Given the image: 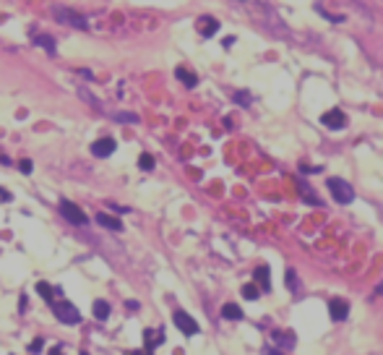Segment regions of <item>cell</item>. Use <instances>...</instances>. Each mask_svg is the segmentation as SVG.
Segmentation results:
<instances>
[{
  "label": "cell",
  "instance_id": "obj_5",
  "mask_svg": "<svg viewBox=\"0 0 383 355\" xmlns=\"http://www.w3.org/2000/svg\"><path fill=\"white\" fill-rule=\"evenodd\" d=\"M172 322H175V327L183 332V335H188V337L198 335V324H195V319H193V316H188L185 311H175V316H172Z\"/></svg>",
  "mask_w": 383,
  "mask_h": 355
},
{
  "label": "cell",
  "instance_id": "obj_11",
  "mask_svg": "<svg viewBox=\"0 0 383 355\" xmlns=\"http://www.w3.org/2000/svg\"><path fill=\"white\" fill-rule=\"evenodd\" d=\"M97 222H99L102 227H107V230H112V233H120V230H123V222L118 220V217H110V214H104V212L97 214Z\"/></svg>",
  "mask_w": 383,
  "mask_h": 355
},
{
  "label": "cell",
  "instance_id": "obj_10",
  "mask_svg": "<svg viewBox=\"0 0 383 355\" xmlns=\"http://www.w3.org/2000/svg\"><path fill=\"white\" fill-rule=\"evenodd\" d=\"M253 277H255V282L261 285V290H271V272H269V267H255V272H253Z\"/></svg>",
  "mask_w": 383,
  "mask_h": 355
},
{
  "label": "cell",
  "instance_id": "obj_21",
  "mask_svg": "<svg viewBox=\"0 0 383 355\" xmlns=\"http://www.w3.org/2000/svg\"><path fill=\"white\" fill-rule=\"evenodd\" d=\"M287 282H289V290H292L295 295L300 293V282H297V274H295V269H287Z\"/></svg>",
  "mask_w": 383,
  "mask_h": 355
},
{
  "label": "cell",
  "instance_id": "obj_28",
  "mask_svg": "<svg viewBox=\"0 0 383 355\" xmlns=\"http://www.w3.org/2000/svg\"><path fill=\"white\" fill-rule=\"evenodd\" d=\"M29 350H31V353H42V340L37 337V340L31 342V348H29Z\"/></svg>",
  "mask_w": 383,
  "mask_h": 355
},
{
  "label": "cell",
  "instance_id": "obj_7",
  "mask_svg": "<svg viewBox=\"0 0 383 355\" xmlns=\"http://www.w3.org/2000/svg\"><path fill=\"white\" fill-rule=\"evenodd\" d=\"M329 314L334 322H344L347 314H350V303L342 301V298H331V303H329Z\"/></svg>",
  "mask_w": 383,
  "mask_h": 355
},
{
  "label": "cell",
  "instance_id": "obj_25",
  "mask_svg": "<svg viewBox=\"0 0 383 355\" xmlns=\"http://www.w3.org/2000/svg\"><path fill=\"white\" fill-rule=\"evenodd\" d=\"M300 191H303V196H308L310 204H318V199L313 196V188H310V186H300Z\"/></svg>",
  "mask_w": 383,
  "mask_h": 355
},
{
  "label": "cell",
  "instance_id": "obj_13",
  "mask_svg": "<svg viewBox=\"0 0 383 355\" xmlns=\"http://www.w3.org/2000/svg\"><path fill=\"white\" fill-rule=\"evenodd\" d=\"M144 342H146V350H154L157 345L165 342V335H162L159 329H146L144 332Z\"/></svg>",
  "mask_w": 383,
  "mask_h": 355
},
{
  "label": "cell",
  "instance_id": "obj_12",
  "mask_svg": "<svg viewBox=\"0 0 383 355\" xmlns=\"http://www.w3.org/2000/svg\"><path fill=\"white\" fill-rule=\"evenodd\" d=\"M271 337H274V342H279V345H282V350H284V348H287V350L295 348V335H292V332H279V329H274Z\"/></svg>",
  "mask_w": 383,
  "mask_h": 355
},
{
  "label": "cell",
  "instance_id": "obj_14",
  "mask_svg": "<svg viewBox=\"0 0 383 355\" xmlns=\"http://www.w3.org/2000/svg\"><path fill=\"white\" fill-rule=\"evenodd\" d=\"M222 319H227V322H240V319H242V308L235 306V303L222 306Z\"/></svg>",
  "mask_w": 383,
  "mask_h": 355
},
{
  "label": "cell",
  "instance_id": "obj_15",
  "mask_svg": "<svg viewBox=\"0 0 383 355\" xmlns=\"http://www.w3.org/2000/svg\"><path fill=\"white\" fill-rule=\"evenodd\" d=\"M175 76L180 78V81L185 84V86H195V84H198V76H195L193 71H188V68H178V71H175Z\"/></svg>",
  "mask_w": 383,
  "mask_h": 355
},
{
  "label": "cell",
  "instance_id": "obj_3",
  "mask_svg": "<svg viewBox=\"0 0 383 355\" xmlns=\"http://www.w3.org/2000/svg\"><path fill=\"white\" fill-rule=\"evenodd\" d=\"M52 311H55V316L60 319L63 324H78V322H81V314H78V308H76L73 303H68V301L52 303Z\"/></svg>",
  "mask_w": 383,
  "mask_h": 355
},
{
  "label": "cell",
  "instance_id": "obj_23",
  "mask_svg": "<svg viewBox=\"0 0 383 355\" xmlns=\"http://www.w3.org/2000/svg\"><path fill=\"white\" fill-rule=\"evenodd\" d=\"M115 118L120 123H138V115H133V112H115Z\"/></svg>",
  "mask_w": 383,
  "mask_h": 355
},
{
  "label": "cell",
  "instance_id": "obj_6",
  "mask_svg": "<svg viewBox=\"0 0 383 355\" xmlns=\"http://www.w3.org/2000/svg\"><path fill=\"white\" fill-rule=\"evenodd\" d=\"M321 123L326 125V128H331V131H339V128H344V125H347V115H344L339 107H334V110H329V112H323V115H321Z\"/></svg>",
  "mask_w": 383,
  "mask_h": 355
},
{
  "label": "cell",
  "instance_id": "obj_9",
  "mask_svg": "<svg viewBox=\"0 0 383 355\" xmlns=\"http://www.w3.org/2000/svg\"><path fill=\"white\" fill-rule=\"evenodd\" d=\"M198 31H201V37H214L219 31V21L211 18V16H201L198 18Z\"/></svg>",
  "mask_w": 383,
  "mask_h": 355
},
{
  "label": "cell",
  "instance_id": "obj_26",
  "mask_svg": "<svg viewBox=\"0 0 383 355\" xmlns=\"http://www.w3.org/2000/svg\"><path fill=\"white\" fill-rule=\"evenodd\" d=\"M31 159H21V162H18V170H21V173H24V175H29L31 173Z\"/></svg>",
  "mask_w": 383,
  "mask_h": 355
},
{
  "label": "cell",
  "instance_id": "obj_18",
  "mask_svg": "<svg viewBox=\"0 0 383 355\" xmlns=\"http://www.w3.org/2000/svg\"><path fill=\"white\" fill-rule=\"evenodd\" d=\"M37 293L44 298V301H50V303H52V298H55V288H52V285H47V282H37Z\"/></svg>",
  "mask_w": 383,
  "mask_h": 355
},
{
  "label": "cell",
  "instance_id": "obj_2",
  "mask_svg": "<svg viewBox=\"0 0 383 355\" xmlns=\"http://www.w3.org/2000/svg\"><path fill=\"white\" fill-rule=\"evenodd\" d=\"M326 186H329V191H331V196H334L336 204H352L355 201V188L347 180H342V178H329Z\"/></svg>",
  "mask_w": 383,
  "mask_h": 355
},
{
  "label": "cell",
  "instance_id": "obj_8",
  "mask_svg": "<svg viewBox=\"0 0 383 355\" xmlns=\"http://www.w3.org/2000/svg\"><path fill=\"white\" fill-rule=\"evenodd\" d=\"M115 146H118V144H115V139H110V136H107V139H99V141H94V144H91V154H94V157H110L112 152H115Z\"/></svg>",
  "mask_w": 383,
  "mask_h": 355
},
{
  "label": "cell",
  "instance_id": "obj_29",
  "mask_svg": "<svg viewBox=\"0 0 383 355\" xmlns=\"http://www.w3.org/2000/svg\"><path fill=\"white\" fill-rule=\"evenodd\" d=\"M376 295H383V282H381L378 288H376Z\"/></svg>",
  "mask_w": 383,
  "mask_h": 355
},
{
  "label": "cell",
  "instance_id": "obj_19",
  "mask_svg": "<svg viewBox=\"0 0 383 355\" xmlns=\"http://www.w3.org/2000/svg\"><path fill=\"white\" fill-rule=\"evenodd\" d=\"M261 295V288H258V285H242V298H245V301H255V298H258Z\"/></svg>",
  "mask_w": 383,
  "mask_h": 355
},
{
  "label": "cell",
  "instance_id": "obj_31",
  "mask_svg": "<svg viewBox=\"0 0 383 355\" xmlns=\"http://www.w3.org/2000/svg\"><path fill=\"white\" fill-rule=\"evenodd\" d=\"M131 355H152V353H149V350H146V353H131Z\"/></svg>",
  "mask_w": 383,
  "mask_h": 355
},
{
  "label": "cell",
  "instance_id": "obj_17",
  "mask_svg": "<svg viewBox=\"0 0 383 355\" xmlns=\"http://www.w3.org/2000/svg\"><path fill=\"white\" fill-rule=\"evenodd\" d=\"M34 42H37V44H39L42 50H47L50 55H55V39L50 37V34H39V37L34 39Z\"/></svg>",
  "mask_w": 383,
  "mask_h": 355
},
{
  "label": "cell",
  "instance_id": "obj_22",
  "mask_svg": "<svg viewBox=\"0 0 383 355\" xmlns=\"http://www.w3.org/2000/svg\"><path fill=\"white\" fill-rule=\"evenodd\" d=\"M316 10H318V13H321V16H326V18H331V21H334V24H342V21H344L342 16H334V13H329V10H326V8H323L321 3H316Z\"/></svg>",
  "mask_w": 383,
  "mask_h": 355
},
{
  "label": "cell",
  "instance_id": "obj_30",
  "mask_svg": "<svg viewBox=\"0 0 383 355\" xmlns=\"http://www.w3.org/2000/svg\"><path fill=\"white\" fill-rule=\"evenodd\" d=\"M50 355H63V353H60V348H55V350H50Z\"/></svg>",
  "mask_w": 383,
  "mask_h": 355
},
{
  "label": "cell",
  "instance_id": "obj_1",
  "mask_svg": "<svg viewBox=\"0 0 383 355\" xmlns=\"http://www.w3.org/2000/svg\"><path fill=\"white\" fill-rule=\"evenodd\" d=\"M52 16L60 21V24H68V26H73V29H89V21L86 16H81L78 10L73 8H65V5H52Z\"/></svg>",
  "mask_w": 383,
  "mask_h": 355
},
{
  "label": "cell",
  "instance_id": "obj_24",
  "mask_svg": "<svg viewBox=\"0 0 383 355\" xmlns=\"http://www.w3.org/2000/svg\"><path fill=\"white\" fill-rule=\"evenodd\" d=\"M235 102L237 105H250V94L248 91H235Z\"/></svg>",
  "mask_w": 383,
  "mask_h": 355
},
{
  "label": "cell",
  "instance_id": "obj_32",
  "mask_svg": "<svg viewBox=\"0 0 383 355\" xmlns=\"http://www.w3.org/2000/svg\"><path fill=\"white\" fill-rule=\"evenodd\" d=\"M81 355H89V353H86V350H84V353H81Z\"/></svg>",
  "mask_w": 383,
  "mask_h": 355
},
{
  "label": "cell",
  "instance_id": "obj_16",
  "mask_svg": "<svg viewBox=\"0 0 383 355\" xmlns=\"http://www.w3.org/2000/svg\"><path fill=\"white\" fill-rule=\"evenodd\" d=\"M94 319H97V322L110 319V303L107 301H94Z\"/></svg>",
  "mask_w": 383,
  "mask_h": 355
},
{
  "label": "cell",
  "instance_id": "obj_4",
  "mask_svg": "<svg viewBox=\"0 0 383 355\" xmlns=\"http://www.w3.org/2000/svg\"><path fill=\"white\" fill-rule=\"evenodd\" d=\"M60 214L65 217L71 225H76V227H81V225H86V214L81 212L73 201H60Z\"/></svg>",
  "mask_w": 383,
  "mask_h": 355
},
{
  "label": "cell",
  "instance_id": "obj_20",
  "mask_svg": "<svg viewBox=\"0 0 383 355\" xmlns=\"http://www.w3.org/2000/svg\"><path fill=\"white\" fill-rule=\"evenodd\" d=\"M138 167H141V170H154V157L144 152L141 157H138Z\"/></svg>",
  "mask_w": 383,
  "mask_h": 355
},
{
  "label": "cell",
  "instance_id": "obj_27",
  "mask_svg": "<svg viewBox=\"0 0 383 355\" xmlns=\"http://www.w3.org/2000/svg\"><path fill=\"white\" fill-rule=\"evenodd\" d=\"M263 355H284V350H279V348H263Z\"/></svg>",
  "mask_w": 383,
  "mask_h": 355
}]
</instances>
